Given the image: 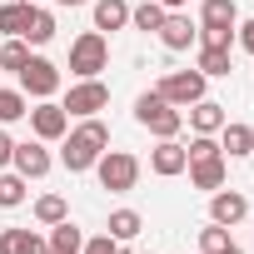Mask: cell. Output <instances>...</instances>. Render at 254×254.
Masks as SVG:
<instances>
[{"label": "cell", "instance_id": "6da1fadb", "mask_svg": "<svg viewBox=\"0 0 254 254\" xmlns=\"http://www.w3.org/2000/svg\"><path fill=\"white\" fill-rule=\"evenodd\" d=\"M105 145H110L105 120H95V115H90L80 130H70V140H65L60 160H65V170H70V175H85V170H95V160L105 155Z\"/></svg>", "mask_w": 254, "mask_h": 254}, {"label": "cell", "instance_id": "7a4b0ae2", "mask_svg": "<svg viewBox=\"0 0 254 254\" xmlns=\"http://www.w3.org/2000/svg\"><path fill=\"white\" fill-rule=\"evenodd\" d=\"M135 120L145 125L155 140H175V135H180V125H185V110H175L160 90H145V95L135 100Z\"/></svg>", "mask_w": 254, "mask_h": 254}, {"label": "cell", "instance_id": "3957f363", "mask_svg": "<svg viewBox=\"0 0 254 254\" xmlns=\"http://www.w3.org/2000/svg\"><path fill=\"white\" fill-rule=\"evenodd\" d=\"M95 175H100V190L130 194V190L140 185V160H135L130 150H105V155L95 160Z\"/></svg>", "mask_w": 254, "mask_h": 254}, {"label": "cell", "instance_id": "277c9868", "mask_svg": "<svg viewBox=\"0 0 254 254\" xmlns=\"http://www.w3.org/2000/svg\"><path fill=\"white\" fill-rule=\"evenodd\" d=\"M105 65H110V45H105V35H100V30L75 35V45H70V70H75L80 80H95Z\"/></svg>", "mask_w": 254, "mask_h": 254}, {"label": "cell", "instance_id": "5b68a950", "mask_svg": "<svg viewBox=\"0 0 254 254\" xmlns=\"http://www.w3.org/2000/svg\"><path fill=\"white\" fill-rule=\"evenodd\" d=\"M204 85H209V80H204L199 70H175V75H165L155 90H160V95H165L175 110H190L194 100H204Z\"/></svg>", "mask_w": 254, "mask_h": 254}, {"label": "cell", "instance_id": "8992f818", "mask_svg": "<svg viewBox=\"0 0 254 254\" xmlns=\"http://www.w3.org/2000/svg\"><path fill=\"white\" fill-rule=\"evenodd\" d=\"M110 105V85L95 75V80H80V85H70V95H65V115H80V120H90V115H100Z\"/></svg>", "mask_w": 254, "mask_h": 254}, {"label": "cell", "instance_id": "52a82bcc", "mask_svg": "<svg viewBox=\"0 0 254 254\" xmlns=\"http://www.w3.org/2000/svg\"><path fill=\"white\" fill-rule=\"evenodd\" d=\"M20 90H25V95H35V100H50V95L60 90V70H55L45 55H30V60H25V70H20Z\"/></svg>", "mask_w": 254, "mask_h": 254}, {"label": "cell", "instance_id": "ba28073f", "mask_svg": "<svg viewBox=\"0 0 254 254\" xmlns=\"http://www.w3.org/2000/svg\"><path fill=\"white\" fill-rule=\"evenodd\" d=\"M30 130H35V140H65L70 135V115H65V105H55V100H40L35 110H30Z\"/></svg>", "mask_w": 254, "mask_h": 254}, {"label": "cell", "instance_id": "9c48e42d", "mask_svg": "<svg viewBox=\"0 0 254 254\" xmlns=\"http://www.w3.org/2000/svg\"><path fill=\"white\" fill-rule=\"evenodd\" d=\"M155 35H160V45H165V50H190V45L199 40V25H194L185 10H170V15H165V25H160Z\"/></svg>", "mask_w": 254, "mask_h": 254}, {"label": "cell", "instance_id": "30bf717a", "mask_svg": "<svg viewBox=\"0 0 254 254\" xmlns=\"http://www.w3.org/2000/svg\"><path fill=\"white\" fill-rule=\"evenodd\" d=\"M10 165H15V175H25V180H45V175H50V150H45V140H25V145H15Z\"/></svg>", "mask_w": 254, "mask_h": 254}, {"label": "cell", "instance_id": "8fae6325", "mask_svg": "<svg viewBox=\"0 0 254 254\" xmlns=\"http://www.w3.org/2000/svg\"><path fill=\"white\" fill-rule=\"evenodd\" d=\"M244 214H249V199H244L239 190H214V199H209V219H214V224L234 229Z\"/></svg>", "mask_w": 254, "mask_h": 254}, {"label": "cell", "instance_id": "7c38bea8", "mask_svg": "<svg viewBox=\"0 0 254 254\" xmlns=\"http://www.w3.org/2000/svg\"><path fill=\"white\" fill-rule=\"evenodd\" d=\"M185 165H190V155H185V145H175V140H160V145L150 150V170H155L160 180L185 175Z\"/></svg>", "mask_w": 254, "mask_h": 254}, {"label": "cell", "instance_id": "4fadbf2b", "mask_svg": "<svg viewBox=\"0 0 254 254\" xmlns=\"http://www.w3.org/2000/svg\"><path fill=\"white\" fill-rule=\"evenodd\" d=\"M224 120H229V115H224L219 100H194V105H190V125H194V135H219V130H224Z\"/></svg>", "mask_w": 254, "mask_h": 254}, {"label": "cell", "instance_id": "5bb4252c", "mask_svg": "<svg viewBox=\"0 0 254 254\" xmlns=\"http://www.w3.org/2000/svg\"><path fill=\"white\" fill-rule=\"evenodd\" d=\"M199 25L204 30H234L239 25V5L234 0H204L199 5Z\"/></svg>", "mask_w": 254, "mask_h": 254}, {"label": "cell", "instance_id": "9a60e30c", "mask_svg": "<svg viewBox=\"0 0 254 254\" xmlns=\"http://www.w3.org/2000/svg\"><path fill=\"white\" fill-rule=\"evenodd\" d=\"M0 254H50L35 229H0Z\"/></svg>", "mask_w": 254, "mask_h": 254}, {"label": "cell", "instance_id": "2e32d148", "mask_svg": "<svg viewBox=\"0 0 254 254\" xmlns=\"http://www.w3.org/2000/svg\"><path fill=\"white\" fill-rule=\"evenodd\" d=\"M219 150L229 155V160H239V155H254V130H249V125H229L224 120V130H219Z\"/></svg>", "mask_w": 254, "mask_h": 254}, {"label": "cell", "instance_id": "e0dca14e", "mask_svg": "<svg viewBox=\"0 0 254 254\" xmlns=\"http://www.w3.org/2000/svg\"><path fill=\"white\" fill-rule=\"evenodd\" d=\"M130 25V0H95V30H125Z\"/></svg>", "mask_w": 254, "mask_h": 254}, {"label": "cell", "instance_id": "ac0fdd59", "mask_svg": "<svg viewBox=\"0 0 254 254\" xmlns=\"http://www.w3.org/2000/svg\"><path fill=\"white\" fill-rule=\"evenodd\" d=\"M185 170H190V185H194V190H224V155L194 160V165H185Z\"/></svg>", "mask_w": 254, "mask_h": 254}, {"label": "cell", "instance_id": "d6986e66", "mask_svg": "<svg viewBox=\"0 0 254 254\" xmlns=\"http://www.w3.org/2000/svg\"><path fill=\"white\" fill-rule=\"evenodd\" d=\"M45 244H50V254H80V249H85V234H80L70 219H60V224H50V239H45Z\"/></svg>", "mask_w": 254, "mask_h": 254}, {"label": "cell", "instance_id": "ffe728a7", "mask_svg": "<svg viewBox=\"0 0 254 254\" xmlns=\"http://www.w3.org/2000/svg\"><path fill=\"white\" fill-rule=\"evenodd\" d=\"M165 5H160V0H140V5H130V25L135 30H145V35H155L160 25H165Z\"/></svg>", "mask_w": 254, "mask_h": 254}, {"label": "cell", "instance_id": "44dd1931", "mask_svg": "<svg viewBox=\"0 0 254 254\" xmlns=\"http://www.w3.org/2000/svg\"><path fill=\"white\" fill-rule=\"evenodd\" d=\"M30 0H15V5H0V35H25V25H30Z\"/></svg>", "mask_w": 254, "mask_h": 254}, {"label": "cell", "instance_id": "7402d4cb", "mask_svg": "<svg viewBox=\"0 0 254 254\" xmlns=\"http://www.w3.org/2000/svg\"><path fill=\"white\" fill-rule=\"evenodd\" d=\"M20 40H30V45H50V40H55V15L35 5V10H30V25H25Z\"/></svg>", "mask_w": 254, "mask_h": 254}, {"label": "cell", "instance_id": "603a6c76", "mask_svg": "<svg viewBox=\"0 0 254 254\" xmlns=\"http://www.w3.org/2000/svg\"><path fill=\"white\" fill-rule=\"evenodd\" d=\"M194 70H199L204 80H219V75H229V50H214V45H199V60H194Z\"/></svg>", "mask_w": 254, "mask_h": 254}, {"label": "cell", "instance_id": "cb8c5ba5", "mask_svg": "<svg viewBox=\"0 0 254 254\" xmlns=\"http://www.w3.org/2000/svg\"><path fill=\"white\" fill-rule=\"evenodd\" d=\"M25 60H30V40H20V35H5V45H0V70H25Z\"/></svg>", "mask_w": 254, "mask_h": 254}, {"label": "cell", "instance_id": "d4e9b609", "mask_svg": "<svg viewBox=\"0 0 254 254\" xmlns=\"http://www.w3.org/2000/svg\"><path fill=\"white\" fill-rule=\"evenodd\" d=\"M25 115H30L25 90H0V125H15V120H25Z\"/></svg>", "mask_w": 254, "mask_h": 254}, {"label": "cell", "instance_id": "484cf974", "mask_svg": "<svg viewBox=\"0 0 254 254\" xmlns=\"http://www.w3.org/2000/svg\"><path fill=\"white\" fill-rule=\"evenodd\" d=\"M25 175H0V209H20L25 204Z\"/></svg>", "mask_w": 254, "mask_h": 254}, {"label": "cell", "instance_id": "4316f807", "mask_svg": "<svg viewBox=\"0 0 254 254\" xmlns=\"http://www.w3.org/2000/svg\"><path fill=\"white\" fill-rule=\"evenodd\" d=\"M140 229H145L140 209H115V214H110V234H115V239H135Z\"/></svg>", "mask_w": 254, "mask_h": 254}, {"label": "cell", "instance_id": "83f0119b", "mask_svg": "<svg viewBox=\"0 0 254 254\" xmlns=\"http://www.w3.org/2000/svg\"><path fill=\"white\" fill-rule=\"evenodd\" d=\"M35 219H40V224H60V219H70V204H65L60 194H40V199H35Z\"/></svg>", "mask_w": 254, "mask_h": 254}, {"label": "cell", "instance_id": "f1b7e54d", "mask_svg": "<svg viewBox=\"0 0 254 254\" xmlns=\"http://www.w3.org/2000/svg\"><path fill=\"white\" fill-rule=\"evenodd\" d=\"M229 244H234V239H229V229H224V224H214V219H209V229H199V249H204V254H219V249H229Z\"/></svg>", "mask_w": 254, "mask_h": 254}, {"label": "cell", "instance_id": "f546056e", "mask_svg": "<svg viewBox=\"0 0 254 254\" xmlns=\"http://www.w3.org/2000/svg\"><path fill=\"white\" fill-rule=\"evenodd\" d=\"M185 155H190V165H194V160H214V155H224V150H219L214 135H194V140L185 145Z\"/></svg>", "mask_w": 254, "mask_h": 254}, {"label": "cell", "instance_id": "4dcf8cb0", "mask_svg": "<svg viewBox=\"0 0 254 254\" xmlns=\"http://www.w3.org/2000/svg\"><path fill=\"white\" fill-rule=\"evenodd\" d=\"M199 45H214V50H229V45H234V30H204V25H199Z\"/></svg>", "mask_w": 254, "mask_h": 254}, {"label": "cell", "instance_id": "1f68e13d", "mask_svg": "<svg viewBox=\"0 0 254 254\" xmlns=\"http://www.w3.org/2000/svg\"><path fill=\"white\" fill-rule=\"evenodd\" d=\"M80 254H120V239L115 234H100V239H85Z\"/></svg>", "mask_w": 254, "mask_h": 254}, {"label": "cell", "instance_id": "d6a6232c", "mask_svg": "<svg viewBox=\"0 0 254 254\" xmlns=\"http://www.w3.org/2000/svg\"><path fill=\"white\" fill-rule=\"evenodd\" d=\"M234 40H239V45L254 55V20H239V25H234Z\"/></svg>", "mask_w": 254, "mask_h": 254}, {"label": "cell", "instance_id": "836d02e7", "mask_svg": "<svg viewBox=\"0 0 254 254\" xmlns=\"http://www.w3.org/2000/svg\"><path fill=\"white\" fill-rule=\"evenodd\" d=\"M10 155H15V140H10L5 130H0V170H5V165H10Z\"/></svg>", "mask_w": 254, "mask_h": 254}, {"label": "cell", "instance_id": "e575fe53", "mask_svg": "<svg viewBox=\"0 0 254 254\" xmlns=\"http://www.w3.org/2000/svg\"><path fill=\"white\" fill-rule=\"evenodd\" d=\"M160 5H165V10H185V5H190V0H160Z\"/></svg>", "mask_w": 254, "mask_h": 254}, {"label": "cell", "instance_id": "d590c367", "mask_svg": "<svg viewBox=\"0 0 254 254\" xmlns=\"http://www.w3.org/2000/svg\"><path fill=\"white\" fill-rule=\"evenodd\" d=\"M219 254H244V249H239V244H229V249H219Z\"/></svg>", "mask_w": 254, "mask_h": 254}, {"label": "cell", "instance_id": "8d00e7d4", "mask_svg": "<svg viewBox=\"0 0 254 254\" xmlns=\"http://www.w3.org/2000/svg\"><path fill=\"white\" fill-rule=\"evenodd\" d=\"M55 5H85V0H55Z\"/></svg>", "mask_w": 254, "mask_h": 254}]
</instances>
